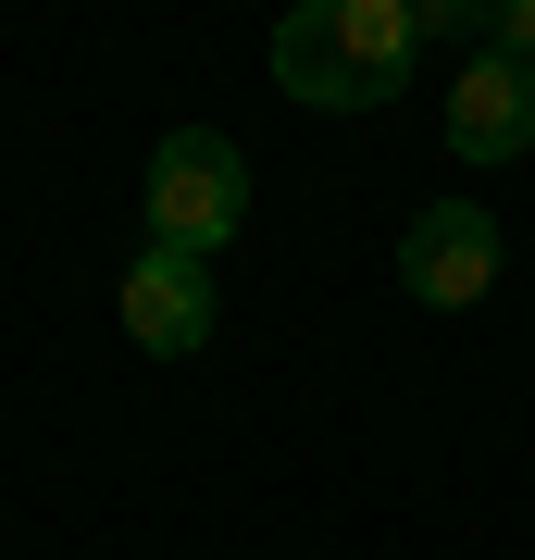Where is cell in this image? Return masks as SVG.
<instances>
[{"instance_id":"6da1fadb","label":"cell","mask_w":535,"mask_h":560,"mask_svg":"<svg viewBox=\"0 0 535 560\" xmlns=\"http://www.w3.org/2000/svg\"><path fill=\"white\" fill-rule=\"evenodd\" d=\"M411 50H423L411 0H299L275 25V88L299 113H374V101H398Z\"/></svg>"},{"instance_id":"7a4b0ae2","label":"cell","mask_w":535,"mask_h":560,"mask_svg":"<svg viewBox=\"0 0 535 560\" xmlns=\"http://www.w3.org/2000/svg\"><path fill=\"white\" fill-rule=\"evenodd\" d=\"M138 212H150V249L212 261V249L249 224V162H237V138H224V125H175V138L150 150Z\"/></svg>"},{"instance_id":"3957f363","label":"cell","mask_w":535,"mask_h":560,"mask_svg":"<svg viewBox=\"0 0 535 560\" xmlns=\"http://www.w3.org/2000/svg\"><path fill=\"white\" fill-rule=\"evenodd\" d=\"M498 212L486 200H423L411 224H398V287H411L423 312H474V300H498Z\"/></svg>"},{"instance_id":"277c9868","label":"cell","mask_w":535,"mask_h":560,"mask_svg":"<svg viewBox=\"0 0 535 560\" xmlns=\"http://www.w3.org/2000/svg\"><path fill=\"white\" fill-rule=\"evenodd\" d=\"M113 312H125V337H138L150 361H199V349H212V261L138 249V261H125V287H113Z\"/></svg>"},{"instance_id":"5b68a950","label":"cell","mask_w":535,"mask_h":560,"mask_svg":"<svg viewBox=\"0 0 535 560\" xmlns=\"http://www.w3.org/2000/svg\"><path fill=\"white\" fill-rule=\"evenodd\" d=\"M449 150L461 162H523L535 150V75H523V62L474 50V75L449 88Z\"/></svg>"},{"instance_id":"8992f818","label":"cell","mask_w":535,"mask_h":560,"mask_svg":"<svg viewBox=\"0 0 535 560\" xmlns=\"http://www.w3.org/2000/svg\"><path fill=\"white\" fill-rule=\"evenodd\" d=\"M498 62H523V75H535V0H511V13H498V38H486Z\"/></svg>"}]
</instances>
